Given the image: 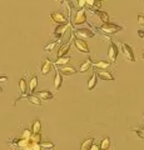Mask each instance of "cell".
<instances>
[{"label": "cell", "mask_w": 144, "mask_h": 150, "mask_svg": "<svg viewBox=\"0 0 144 150\" xmlns=\"http://www.w3.org/2000/svg\"><path fill=\"white\" fill-rule=\"evenodd\" d=\"M25 99L31 105H36V106H41V105H43V100H41L38 95H26Z\"/></svg>", "instance_id": "obj_16"}, {"label": "cell", "mask_w": 144, "mask_h": 150, "mask_svg": "<svg viewBox=\"0 0 144 150\" xmlns=\"http://www.w3.org/2000/svg\"><path fill=\"white\" fill-rule=\"evenodd\" d=\"M73 34L75 36H78V38H82V39H90V38H93L95 35L94 31L90 30V29H87V28H84V29H75V30H73Z\"/></svg>", "instance_id": "obj_6"}, {"label": "cell", "mask_w": 144, "mask_h": 150, "mask_svg": "<svg viewBox=\"0 0 144 150\" xmlns=\"http://www.w3.org/2000/svg\"><path fill=\"white\" fill-rule=\"evenodd\" d=\"M99 30L101 33H104V34H117L118 31H122L123 28L119 26V25H115V24H111V23H104L103 25L99 28Z\"/></svg>", "instance_id": "obj_3"}, {"label": "cell", "mask_w": 144, "mask_h": 150, "mask_svg": "<svg viewBox=\"0 0 144 150\" xmlns=\"http://www.w3.org/2000/svg\"><path fill=\"white\" fill-rule=\"evenodd\" d=\"M142 59H143V60H144V54H143V56H142Z\"/></svg>", "instance_id": "obj_38"}, {"label": "cell", "mask_w": 144, "mask_h": 150, "mask_svg": "<svg viewBox=\"0 0 144 150\" xmlns=\"http://www.w3.org/2000/svg\"><path fill=\"white\" fill-rule=\"evenodd\" d=\"M60 70V73H62L63 75H67V76H69V75H73V74H75V73H78V70H77V68H74V67H63V68H60L59 69Z\"/></svg>", "instance_id": "obj_19"}, {"label": "cell", "mask_w": 144, "mask_h": 150, "mask_svg": "<svg viewBox=\"0 0 144 150\" xmlns=\"http://www.w3.org/2000/svg\"><path fill=\"white\" fill-rule=\"evenodd\" d=\"M96 0H87V6H95Z\"/></svg>", "instance_id": "obj_34"}, {"label": "cell", "mask_w": 144, "mask_h": 150, "mask_svg": "<svg viewBox=\"0 0 144 150\" xmlns=\"http://www.w3.org/2000/svg\"><path fill=\"white\" fill-rule=\"evenodd\" d=\"M90 149H92V150H98V149H100V144H96L95 140H94V143H93V145L90 146Z\"/></svg>", "instance_id": "obj_33"}, {"label": "cell", "mask_w": 144, "mask_h": 150, "mask_svg": "<svg viewBox=\"0 0 144 150\" xmlns=\"http://www.w3.org/2000/svg\"><path fill=\"white\" fill-rule=\"evenodd\" d=\"M78 6L79 9H82L83 6H87V0H78Z\"/></svg>", "instance_id": "obj_31"}, {"label": "cell", "mask_w": 144, "mask_h": 150, "mask_svg": "<svg viewBox=\"0 0 144 150\" xmlns=\"http://www.w3.org/2000/svg\"><path fill=\"white\" fill-rule=\"evenodd\" d=\"M138 24L140 26H144V15H140V14L138 15Z\"/></svg>", "instance_id": "obj_30"}, {"label": "cell", "mask_w": 144, "mask_h": 150, "mask_svg": "<svg viewBox=\"0 0 144 150\" xmlns=\"http://www.w3.org/2000/svg\"><path fill=\"white\" fill-rule=\"evenodd\" d=\"M36 85H38V76L36 75H33L29 80V90L30 93H34L35 89H36Z\"/></svg>", "instance_id": "obj_23"}, {"label": "cell", "mask_w": 144, "mask_h": 150, "mask_svg": "<svg viewBox=\"0 0 144 150\" xmlns=\"http://www.w3.org/2000/svg\"><path fill=\"white\" fill-rule=\"evenodd\" d=\"M70 60H72L70 56L63 55V56H58V58H57V62H54V64H55V67H62V65L69 64V63H70Z\"/></svg>", "instance_id": "obj_18"}, {"label": "cell", "mask_w": 144, "mask_h": 150, "mask_svg": "<svg viewBox=\"0 0 144 150\" xmlns=\"http://www.w3.org/2000/svg\"><path fill=\"white\" fill-rule=\"evenodd\" d=\"M96 69V68H95ZM96 74L98 78L105 81H114V75L111 74L108 69H96Z\"/></svg>", "instance_id": "obj_7"}, {"label": "cell", "mask_w": 144, "mask_h": 150, "mask_svg": "<svg viewBox=\"0 0 144 150\" xmlns=\"http://www.w3.org/2000/svg\"><path fill=\"white\" fill-rule=\"evenodd\" d=\"M6 81H8V76H5V75L0 76V83H6Z\"/></svg>", "instance_id": "obj_35"}, {"label": "cell", "mask_w": 144, "mask_h": 150, "mask_svg": "<svg viewBox=\"0 0 144 150\" xmlns=\"http://www.w3.org/2000/svg\"><path fill=\"white\" fill-rule=\"evenodd\" d=\"M40 145H41V149H54L55 148V144L52 143L50 140H43L40 143Z\"/></svg>", "instance_id": "obj_25"}, {"label": "cell", "mask_w": 144, "mask_h": 150, "mask_svg": "<svg viewBox=\"0 0 144 150\" xmlns=\"http://www.w3.org/2000/svg\"><path fill=\"white\" fill-rule=\"evenodd\" d=\"M63 85V74L60 73V70L57 67V71H55V76H54V89L59 90Z\"/></svg>", "instance_id": "obj_12"}, {"label": "cell", "mask_w": 144, "mask_h": 150, "mask_svg": "<svg viewBox=\"0 0 144 150\" xmlns=\"http://www.w3.org/2000/svg\"><path fill=\"white\" fill-rule=\"evenodd\" d=\"M92 67H93V60L90 58H87L85 60H83L80 63V65H79L78 73H87Z\"/></svg>", "instance_id": "obj_11"}, {"label": "cell", "mask_w": 144, "mask_h": 150, "mask_svg": "<svg viewBox=\"0 0 144 150\" xmlns=\"http://www.w3.org/2000/svg\"><path fill=\"white\" fill-rule=\"evenodd\" d=\"M35 95H38L39 98L43 101H46V100H50V99H54V94H52L49 90H41V91H36Z\"/></svg>", "instance_id": "obj_17"}, {"label": "cell", "mask_w": 144, "mask_h": 150, "mask_svg": "<svg viewBox=\"0 0 144 150\" xmlns=\"http://www.w3.org/2000/svg\"><path fill=\"white\" fill-rule=\"evenodd\" d=\"M70 26H72V25L69 24V23H65V24H58V26L55 28V29H54V33H53L54 36L59 40L60 38H62L64 34H65V31H67Z\"/></svg>", "instance_id": "obj_9"}, {"label": "cell", "mask_w": 144, "mask_h": 150, "mask_svg": "<svg viewBox=\"0 0 144 150\" xmlns=\"http://www.w3.org/2000/svg\"><path fill=\"white\" fill-rule=\"evenodd\" d=\"M110 148V138H104V139H101V142H100V149H103V150H106V149H109Z\"/></svg>", "instance_id": "obj_24"}, {"label": "cell", "mask_w": 144, "mask_h": 150, "mask_svg": "<svg viewBox=\"0 0 144 150\" xmlns=\"http://www.w3.org/2000/svg\"><path fill=\"white\" fill-rule=\"evenodd\" d=\"M3 93V88H0V94H1Z\"/></svg>", "instance_id": "obj_37"}, {"label": "cell", "mask_w": 144, "mask_h": 150, "mask_svg": "<svg viewBox=\"0 0 144 150\" xmlns=\"http://www.w3.org/2000/svg\"><path fill=\"white\" fill-rule=\"evenodd\" d=\"M84 23H87V13L84 9H79V10L77 11L75 16H74L73 19V25L74 26H78V25H82L84 24Z\"/></svg>", "instance_id": "obj_5"}, {"label": "cell", "mask_w": 144, "mask_h": 150, "mask_svg": "<svg viewBox=\"0 0 144 150\" xmlns=\"http://www.w3.org/2000/svg\"><path fill=\"white\" fill-rule=\"evenodd\" d=\"M111 62L108 60H96V62H93V67L96 69H109L111 67Z\"/></svg>", "instance_id": "obj_15"}, {"label": "cell", "mask_w": 144, "mask_h": 150, "mask_svg": "<svg viewBox=\"0 0 144 150\" xmlns=\"http://www.w3.org/2000/svg\"><path fill=\"white\" fill-rule=\"evenodd\" d=\"M120 48H122V54L127 62H135V55L131 45L127 43H120Z\"/></svg>", "instance_id": "obj_2"}, {"label": "cell", "mask_w": 144, "mask_h": 150, "mask_svg": "<svg viewBox=\"0 0 144 150\" xmlns=\"http://www.w3.org/2000/svg\"><path fill=\"white\" fill-rule=\"evenodd\" d=\"M73 39H74V38L72 36V38H70V40L67 41L65 44H63L62 46H60L59 50H58V53H57V58H58V56H63V55H67V54H68L69 49H70V45H72Z\"/></svg>", "instance_id": "obj_13"}, {"label": "cell", "mask_w": 144, "mask_h": 150, "mask_svg": "<svg viewBox=\"0 0 144 150\" xmlns=\"http://www.w3.org/2000/svg\"><path fill=\"white\" fill-rule=\"evenodd\" d=\"M73 44H74V46H75V49L78 51H80V53H83V54H89L90 53V49H89V46H88L85 39H82V38L75 36L73 39Z\"/></svg>", "instance_id": "obj_1"}, {"label": "cell", "mask_w": 144, "mask_h": 150, "mask_svg": "<svg viewBox=\"0 0 144 150\" xmlns=\"http://www.w3.org/2000/svg\"><path fill=\"white\" fill-rule=\"evenodd\" d=\"M41 120L40 119H34L33 120V124H31V130H33V133H40L41 131Z\"/></svg>", "instance_id": "obj_22"}, {"label": "cell", "mask_w": 144, "mask_h": 150, "mask_svg": "<svg viewBox=\"0 0 144 150\" xmlns=\"http://www.w3.org/2000/svg\"><path fill=\"white\" fill-rule=\"evenodd\" d=\"M96 83H98V74H96V69H94L90 79L88 80V90H93L96 86Z\"/></svg>", "instance_id": "obj_14"}, {"label": "cell", "mask_w": 144, "mask_h": 150, "mask_svg": "<svg viewBox=\"0 0 144 150\" xmlns=\"http://www.w3.org/2000/svg\"><path fill=\"white\" fill-rule=\"evenodd\" d=\"M138 36L140 38V39H143V38H144V26H142L140 29L138 30Z\"/></svg>", "instance_id": "obj_32"}, {"label": "cell", "mask_w": 144, "mask_h": 150, "mask_svg": "<svg viewBox=\"0 0 144 150\" xmlns=\"http://www.w3.org/2000/svg\"><path fill=\"white\" fill-rule=\"evenodd\" d=\"M31 135H33V130H31V129H23L21 130V138L30 140Z\"/></svg>", "instance_id": "obj_28"}, {"label": "cell", "mask_w": 144, "mask_h": 150, "mask_svg": "<svg viewBox=\"0 0 144 150\" xmlns=\"http://www.w3.org/2000/svg\"><path fill=\"white\" fill-rule=\"evenodd\" d=\"M57 46V41H50L46 45H44V51H48V53H52L54 50V48Z\"/></svg>", "instance_id": "obj_27"}, {"label": "cell", "mask_w": 144, "mask_h": 150, "mask_svg": "<svg viewBox=\"0 0 144 150\" xmlns=\"http://www.w3.org/2000/svg\"><path fill=\"white\" fill-rule=\"evenodd\" d=\"M50 19H52V21L55 23V24H65V23H68V19L59 11L50 14Z\"/></svg>", "instance_id": "obj_10"}, {"label": "cell", "mask_w": 144, "mask_h": 150, "mask_svg": "<svg viewBox=\"0 0 144 150\" xmlns=\"http://www.w3.org/2000/svg\"><path fill=\"white\" fill-rule=\"evenodd\" d=\"M52 69H53L52 60H50L49 58H45L44 59V63H43V65H41V68H40L41 76H48V75L50 74V71H52Z\"/></svg>", "instance_id": "obj_8"}, {"label": "cell", "mask_w": 144, "mask_h": 150, "mask_svg": "<svg viewBox=\"0 0 144 150\" xmlns=\"http://www.w3.org/2000/svg\"><path fill=\"white\" fill-rule=\"evenodd\" d=\"M30 140H31L33 143H38V144H40L41 142H43V138H41V134H40V133H33V135H31Z\"/></svg>", "instance_id": "obj_26"}, {"label": "cell", "mask_w": 144, "mask_h": 150, "mask_svg": "<svg viewBox=\"0 0 144 150\" xmlns=\"http://www.w3.org/2000/svg\"><path fill=\"white\" fill-rule=\"evenodd\" d=\"M57 1H59L60 5H64V3H65V0H57Z\"/></svg>", "instance_id": "obj_36"}, {"label": "cell", "mask_w": 144, "mask_h": 150, "mask_svg": "<svg viewBox=\"0 0 144 150\" xmlns=\"http://www.w3.org/2000/svg\"><path fill=\"white\" fill-rule=\"evenodd\" d=\"M94 14L95 15H98V18L100 19V21H103V23H108L109 21V15L105 11H101V10H99V9H96V10H94Z\"/></svg>", "instance_id": "obj_21"}, {"label": "cell", "mask_w": 144, "mask_h": 150, "mask_svg": "<svg viewBox=\"0 0 144 150\" xmlns=\"http://www.w3.org/2000/svg\"><path fill=\"white\" fill-rule=\"evenodd\" d=\"M118 54H119V49H118V45L114 43L113 40H109V49H108V58L111 63H115V60L118 58Z\"/></svg>", "instance_id": "obj_4"}, {"label": "cell", "mask_w": 144, "mask_h": 150, "mask_svg": "<svg viewBox=\"0 0 144 150\" xmlns=\"http://www.w3.org/2000/svg\"><path fill=\"white\" fill-rule=\"evenodd\" d=\"M100 1H103V0H100Z\"/></svg>", "instance_id": "obj_39"}, {"label": "cell", "mask_w": 144, "mask_h": 150, "mask_svg": "<svg viewBox=\"0 0 144 150\" xmlns=\"http://www.w3.org/2000/svg\"><path fill=\"white\" fill-rule=\"evenodd\" d=\"M93 143H94V138H93V137H88V138H85V139L82 142L80 149H82V150H88V149H90V146L93 145Z\"/></svg>", "instance_id": "obj_20"}, {"label": "cell", "mask_w": 144, "mask_h": 150, "mask_svg": "<svg viewBox=\"0 0 144 150\" xmlns=\"http://www.w3.org/2000/svg\"><path fill=\"white\" fill-rule=\"evenodd\" d=\"M132 131L137 135V137H138L139 139L144 140V129H143V128H135V129H132Z\"/></svg>", "instance_id": "obj_29"}]
</instances>
